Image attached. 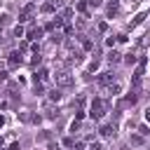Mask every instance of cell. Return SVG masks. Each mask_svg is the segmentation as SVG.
Listing matches in <instances>:
<instances>
[{
  "mask_svg": "<svg viewBox=\"0 0 150 150\" xmlns=\"http://www.w3.org/2000/svg\"><path fill=\"white\" fill-rule=\"evenodd\" d=\"M89 115H91L94 120H101V117L105 115V101H103V98H94V101H91V108H89Z\"/></svg>",
  "mask_w": 150,
  "mask_h": 150,
  "instance_id": "6da1fadb",
  "label": "cell"
},
{
  "mask_svg": "<svg viewBox=\"0 0 150 150\" xmlns=\"http://www.w3.org/2000/svg\"><path fill=\"white\" fill-rule=\"evenodd\" d=\"M54 77H56V87H59V89H61V87H73V82H75V77H73L68 70H59Z\"/></svg>",
  "mask_w": 150,
  "mask_h": 150,
  "instance_id": "7a4b0ae2",
  "label": "cell"
},
{
  "mask_svg": "<svg viewBox=\"0 0 150 150\" xmlns=\"http://www.w3.org/2000/svg\"><path fill=\"white\" fill-rule=\"evenodd\" d=\"M96 82H98L101 87H110V84L115 82V75H112V70H105V73H101Z\"/></svg>",
  "mask_w": 150,
  "mask_h": 150,
  "instance_id": "3957f363",
  "label": "cell"
},
{
  "mask_svg": "<svg viewBox=\"0 0 150 150\" xmlns=\"http://www.w3.org/2000/svg\"><path fill=\"white\" fill-rule=\"evenodd\" d=\"M33 12H35V5H33V2H28V5H26V7L21 9V14H19V23H23V21H28Z\"/></svg>",
  "mask_w": 150,
  "mask_h": 150,
  "instance_id": "277c9868",
  "label": "cell"
},
{
  "mask_svg": "<svg viewBox=\"0 0 150 150\" xmlns=\"http://www.w3.org/2000/svg\"><path fill=\"white\" fill-rule=\"evenodd\" d=\"M98 134H101L103 138H115V127H112V124H103V127L98 129Z\"/></svg>",
  "mask_w": 150,
  "mask_h": 150,
  "instance_id": "5b68a950",
  "label": "cell"
},
{
  "mask_svg": "<svg viewBox=\"0 0 150 150\" xmlns=\"http://www.w3.org/2000/svg\"><path fill=\"white\" fill-rule=\"evenodd\" d=\"M7 63H9V68L21 66V52H12V54H9V59H7Z\"/></svg>",
  "mask_w": 150,
  "mask_h": 150,
  "instance_id": "8992f818",
  "label": "cell"
},
{
  "mask_svg": "<svg viewBox=\"0 0 150 150\" xmlns=\"http://www.w3.org/2000/svg\"><path fill=\"white\" fill-rule=\"evenodd\" d=\"M42 33H45V28H30L26 35H28V40H40V38H42Z\"/></svg>",
  "mask_w": 150,
  "mask_h": 150,
  "instance_id": "52a82bcc",
  "label": "cell"
},
{
  "mask_svg": "<svg viewBox=\"0 0 150 150\" xmlns=\"http://www.w3.org/2000/svg\"><path fill=\"white\" fill-rule=\"evenodd\" d=\"M105 59H108V63H120V61H122V54H120V52H115V49H112V52H110V54H108V56H105Z\"/></svg>",
  "mask_w": 150,
  "mask_h": 150,
  "instance_id": "ba28073f",
  "label": "cell"
},
{
  "mask_svg": "<svg viewBox=\"0 0 150 150\" xmlns=\"http://www.w3.org/2000/svg\"><path fill=\"white\" fill-rule=\"evenodd\" d=\"M115 14H117V0H110V2H108V16L112 19Z\"/></svg>",
  "mask_w": 150,
  "mask_h": 150,
  "instance_id": "9c48e42d",
  "label": "cell"
},
{
  "mask_svg": "<svg viewBox=\"0 0 150 150\" xmlns=\"http://www.w3.org/2000/svg\"><path fill=\"white\" fill-rule=\"evenodd\" d=\"M120 91H122V84H120V82H112V84L108 87V94H112V96L120 94Z\"/></svg>",
  "mask_w": 150,
  "mask_h": 150,
  "instance_id": "30bf717a",
  "label": "cell"
},
{
  "mask_svg": "<svg viewBox=\"0 0 150 150\" xmlns=\"http://www.w3.org/2000/svg\"><path fill=\"white\" fill-rule=\"evenodd\" d=\"M49 101H61V89H59V87L49 91Z\"/></svg>",
  "mask_w": 150,
  "mask_h": 150,
  "instance_id": "8fae6325",
  "label": "cell"
},
{
  "mask_svg": "<svg viewBox=\"0 0 150 150\" xmlns=\"http://www.w3.org/2000/svg\"><path fill=\"white\" fill-rule=\"evenodd\" d=\"M54 7H56V5H54V2H45V5H42V7H40V9H42V12H45V14H52V12H54Z\"/></svg>",
  "mask_w": 150,
  "mask_h": 150,
  "instance_id": "7c38bea8",
  "label": "cell"
},
{
  "mask_svg": "<svg viewBox=\"0 0 150 150\" xmlns=\"http://www.w3.org/2000/svg\"><path fill=\"white\" fill-rule=\"evenodd\" d=\"M80 40H82V49H94V42L89 38H80Z\"/></svg>",
  "mask_w": 150,
  "mask_h": 150,
  "instance_id": "4fadbf2b",
  "label": "cell"
},
{
  "mask_svg": "<svg viewBox=\"0 0 150 150\" xmlns=\"http://www.w3.org/2000/svg\"><path fill=\"white\" fill-rule=\"evenodd\" d=\"M131 145H143V136L134 134V136H131Z\"/></svg>",
  "mask_w": 150,
  "mask_h": 150,
  "instance_id": "5bb4252c",
  "label": "cell"
},
{
  "mask_svg": "<svg viewBox=\"0 0 150 150\" xmlns=\"http://www.w3.org/2000/svg\"><path fill=\"white\" fill-rule=\"evenodd\" d=\"M23 33H26V30H23V26H21V23H19V26H14V38H21Z\"/></svg>",
  "mask_w": 150,
  "mask_h": 150,
  "instance_id": "9a60e30c",
  "label": "cell"
},
{
  "mask_svg": "<svg viewBox=\"0 0 150 150\" xmlns=\"http://www.w3.org/2000/svg\"><path fill=\"white\" fill-rule=\"evenodd\" d=\"M33 91H35V94H42V91H45L42 82H33Z\"/></svg>",
  "mask_w": 150,
  "mask_h": 150,
  "instance_id": "2e32d148",
  "label": "cell"
},
{
  "mask_svg": "<svg viewBox=\"0 0 150 150\" xmlns=\"http://www.w3.org/2000/svg\"><path fill=\"white\" fill-rule=\"evenodd\" d=\"M124 61H127V63H129V66H134V63H136V61H138V59H136V56H134V54H127V56H124Z\"/></svg>",
  "mask_w": 150,
  "mask_h": 150,
  "instance_id": "e0dca14e",
  "label": "cell"
},
{
  "mask_svg": "<svg viewBox=\"0 0 150 150\" xmlns=\"http://www.w3.org/2000/svg\"><path fill=\"white\" fill-rule=\"evenodd\" d=\"M61 40H63V35H61V33H56V30H54V33H52V42H61Z\"/></svg>",
  "mask_w": 150,
  "mask_h": 150,
  "instance_id": "ac0fdd59",
  "label": "cell"
},
{
  "mask_svg": "<svg viewBox=\"0 0 150 150\" xmlns=\"http://www.w3.org/2000/svg\"><path fill=\"white\" fill-rule=\"evenodd\" d=\"M7 23H9V14H2L0 16V26H7Z\"/></svg>",
  "mask_w": 150,
  "mask_h": 150,
  "instance_id": "d6986e66",
  "label": "cell"
},
{
  "mask_svg": "<svg viewBox=\"0 0 150 150\" xmlns=\"http://www.w3.org/2000/svg\"><path fill=\"white\" fill-rule=\"evenodd\" d=\"M77 9H80L82 14H87V2H77Z\"/></svg>",
  "mask_w": 150,
  "mask_h": 150,
  "instance_id": "ffe728a7",
  "label": "cell"
},
{
  "mask_svg": "<svg viewBox=\"0 0 150 150\" xmlns=\"http://www.w3.org/2000/svg\"><path fill=\"white\" fill-rule=\"evenodd\" d=\"M30 122H33V124H40L42 117H40V115H30Z\"/></svg>",
  "mask_w": 150,
  "mask_h": 150,
  "instance_id": "44dd1931",
  "label": "cell"
},
{
  "mask_svg": "<svg viewBox=\"0 0 150 150\" xmlns=\"http://www.w3.org/2000/svg\"><path fill=\"white\" fill-rule=\"evenodd\" d=\"M89 7H101V0H87Z\"/></svg>",
  "mask_w": 150,
  "mask_h": 150,
  "instance_id": "7402d4cb",
  "label": "cell"
},
{
  "mask_svg": "<svg viewBox=\"0 0 150 150\" xmlns=\"http://www.w3.org/2000/svg\"><path fill=\"white\" fill-rule=\"evenodd\" d=\"M143 19H145V14H138V16H136V19H134V23H131V26H136V23H141V21H143Z\"/></svg>",
  "mask_w": 150,
  "mask_h": 150,
  "instance_id": "603a6c76",
  "label": "cell"
},
{
  "mask_svg": "<svg viewBox=\"0 0 150 150\" xmlns=\"http://www.w3.org/2000/svg\"><path fill=\"white\" fill-rule=\"evenodd\" d=\"M98 30H101V33H105V30H108V23H105V21H101V23H98Z\"/></svg>",
  "mask_w": 150,
  "mask_h": 150,
  "instance_id": "cb8c5ba5",
  "label": "cell"
},
{
  "mask_svg": "<svg viewBox=\"0 0 150 150\" xmlns=\"http://www.w3.org/2000/svg\"><path fill=\"white\" fill-rule=\"evenodd\" d=\"M96 68H98V61H96V59H94V61H91V63H89V70H91V73H94V70H96Z\"/></svg>",
  "mask_w": 150,
  "mask_h": 150,
  "instance_id": "d4e9b609",
  "label": "cell"
},
{
  "mask_svg": "<svg viewBox=\"0 0 150 150\" xmlns=\"http://www.w3.org/2000/svg\"><path fill=\"white\" fill-rule=\"evenodd\" d=\"M73 16V9H63V19H70Z\"/></svg>",
  "mask_w": 150,
  "mask_h": 150,
  "instance_id": "484cf974",
  "label": "cell"
},
{
  "mask_svg": "<svg viewBox=\"0 0 150 150\" xmlns=\"http://www.w3.org/2000/svg\"><path fill=\"white\" fill-rule=\"evenodd\" d=\"M127 40H129V38H127L124 33H120V35H117V42H127Z\"/></svg>",
  "mask_w": 150,
  "mask_h": 150,
  "instance_id": "4316f807",
  "label": "cell"
},
{
  "mask_svg": "<svg viewBox=\"0 0 150 150\" xmlns=\"http://www.w3.org/2000/svg\"><path fill=\"white\" fill-rule=\"evenodd\" d=\"M63 143H66V145H68V148H73V145H75V141H73V138H70V136H68V138H66V141H63Z\"/></svg>",
  "mask_w": 150,
  "mask_h": 150,
  "instance_id": "83f0119b",
  "label": "cell"
},
{
  "mask_svg": "<svg viewBox=\"0 0 150 150\" xmlns=\"http://www.w3.org/2000/svg\"><path fill=\"white\" fill-rule=\"evenodd\" d=\"M0 80H7V70H0Z\"/></svg>",
  "mask_w": 150,
  "mask_h": 150,
  "instance_id": "f1b7e54d",
  "label": "cell"
},
{
  "mask_svg": "<svg viewBox=\"0 0 150 150\" xmlns=\"http://www.w3.org/2000/svg\"><path fill=\"white\" fill-rule=\"evenodd\" d=\"M49 150H61V148H59L56 143H49Z\"/></svg>",
  "mask_w": 150,
  "mask_h": 150,
  "instance_id": "f546056e",
  "label": "cell"
},
{
  "mask_svg": "<svg viewBox=\"0 0 150 150\" xmlns=\"http://www.w3.org/2000/svg\"><path fill=\"white\" fill-rule=\"evenodd\" d=\"M89 150H103V148H101V145H98V143H94V145H91V148H89Z\"/></svg>",
  "mask_w": 150,
  "mask_h": 150,
  "instance_id": "4dcf8cb0",
  "label": "cell"
},
{
  "mask_svg": "<svg viewBox=\"0 0 150 150\" xmlns=\"http://www.w3.org/2000/svg\"><path fill=\"white\" fill-rule=\"evenodd\" d=\"M5 127V115H0V129Z\"/></svg>",
  "mask_w": 150,
  "mask_h": 150,
  "instance_id": "1f68e13d",
  "label": "cell"
},
{
  "mask_svg": "<svg viewBox=\"0 0 150 150\" xmlns=\"http://www.w3.org/2000/svg\"><path fill=\"white\" fill-rule=\"evenodd\" d=\"M145 122H150V108L145 110Z\"/></svg>",
  "mask_w": 150,
  "mask_h": 150,
  "instance_id": "d6a6232c",
  "label": "cell"
},
{
  "mask_svg": "<svg viewBox=\"0 0 150 150\" xmlns=\"http://www.w3.org/2000/svg\"><path fill=\"white\" fill-rule=\"evenodd\" d=\"M0 148H2V138H0Z\"/></svg>",
  "mask_w": 150,
  "mask_h": 150,
  "instance_id": "836d02e7",
  "label": "cell"
},
{
  "mask_svg": "<svg viewBox=\"0 0 150 150\" xmlns=\"http://www.w3.org/2000/svg\"><path fill=\"white\" fill-rule=\"evenodd\" d=\"M129 2H136V0H129Z\"/></svg>",
  "mask_w": 150,
  "mask_h": 150,
  "instance_id": "e575fe53",
  "label": "cell"
}]
</instances>
